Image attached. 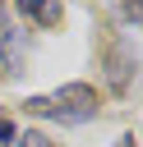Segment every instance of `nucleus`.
Instances as JSON below:
<instances>
[{
	"label": "nucleus",
	"mask_w": 143,
	"mask_h": 147,
	"mask_svg": "<svg viewBox=\"0 0 143 147\" xmlns=\"http://www.w3.org/2000/svg\"><path fill=\"white\" fill-rule=\"evenodd\" d=\"M5 64H9V69H18V32H14V37H5Z\"/></svg>",
	"instance_id": "obj_3"
},
{
	"label": "nucleus",
	"mask_w": 143,
	"mask_h": 147,
	"mask_svg": "<svg viewBox=\"0 0 143 147\" xmlns=\"http://www.w3.org/2000/svg\"><path fill=\"white\" fill-rule=\"evenodd\" d=\"M14 142H18V147H51V142H46V133H37V129H28V133H23V138H14Z\"/></svg>",
	"instance_id": "obj_4"
},
{
	"label": "nucleus",
	"mask_w": 143,
	"mask_h": 147,
	"mask_svg": "<svg viewBox=\"0 0 143 147\" xmlns=\"http://www.w3.org/2000/svg\"><path fill=\"white\" fill-rule=\"evenodd\" d=\"M23 9V18H37V23H60V5H18Z\"/></svg>",
	"instance_id": "obj_2"
},
{
	"label": "nucleus",
	"mask_w": 143,
	"mask_h": 147,
	"mask_svg": "<svg viewBox=\"0 0 143 147\" xmlns=\"http://www.w3.org/2000/svg\"><path fill=\"white\" fill-rule=\"evenodd\" d=\"M23 110H32V115H55V119H69V124H83V119L97 115V92H92L88 83H69V87H60L55 96H32Z\"/></svg>",
	"instance_id": "obj_1"
},
{
	"label": "nucleus",
	"mask_w": 143,
	"mask_h": 147,
	"mask_svg": "<svg viewBox=\"0 0 143 147\" xmlns=\"http://www.w3.org/2000/svg\"><path fill=\"white\" fill-rule=\"evenodd\" d=\"M9 138H14V129H9V119H0V147H5Z\"/></svg>",
	"instance_id": "obj_5"
}]
</instances>
